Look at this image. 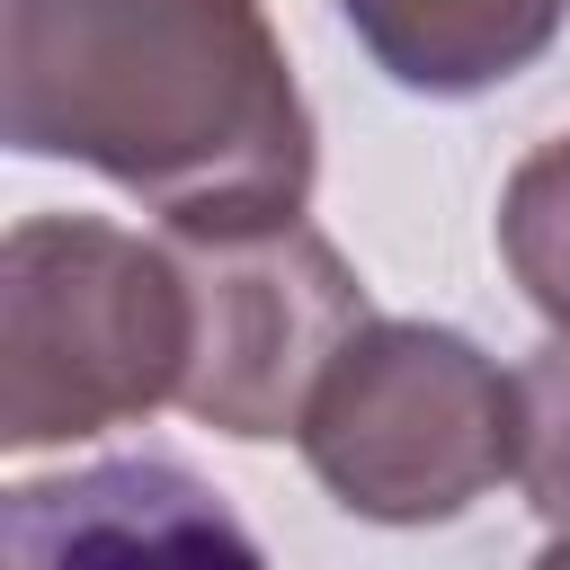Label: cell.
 Returning <instances> with one entry per match:
<instances>
[{"label": "cell", "mask_w": 570, "mask_h": 570, "mask_svg": "<svg viewBox=\"0 0 570 570\" xmlns=\"http://www.w3.org/2000/svg\"><path fill=\"white\" fill-rule=\"evenodd\" d=\"M0 134L169 232L303 214L312 107L258 0H0Z\"/></svg>", "instance_id": "cell-1"}, {"label": "cell", "mask_w": 570, "mask_h": 570, "mask_svg": "<svg viewBox=\"0 0 570 570\" xmlns=\"http://www.w3.org/2000/svg\"><path fill=\"white\" fill-rule=\"evenodd\" d=\"M187 383V276L169 240L98 214H27L0 240V445L45 454L151 419Z\"/></svg>", "instance_id": "cell-2"}, {"label": "cell", "mask_w": 570, "mask_h": 570, "mask_svg": "<svg viewBox=\"0 0 570 570\" xmlns=\"http://www.w3.org/2000/svg\"><path fill=\"white\" fill-rule=\"evenodd\" d=\"M294 436L347 517L445 525L517 472V374L445 321H365Z\"/></svg>", "instance_id": "cell-3"}, {"label": "cell", "mask_w": 570, "mask_h": 570, "mask_svg": "<svg viewBox=\"0 0 570 570\" xmlns=\"http://www.w3.org/2000/svg\"><path fill=\"white\" fill-rule=\"evenodd\" d=\"M187 276V383L178 410L214 436L267 445L294 436L330 356L374 321L356 267L303 223H223V232H169Z\"/></svg>", "instance_id": "cell-4"}, {"label": "cell", "mask_w": 570, "mask_h": 570, "mask_svg": "<svg viewBox=\"0 0 570 570\" xmlns=\"http://www.w3.org/2000/svg\"><path fill=\"white\" fill-rule=\"evenodd\" d=\"M383 80L419 98H481L534 71L570 18V0H338Z\"/></svg>", "instance_id": "cell-5"}, {"label": "cell", "mask_w": 570, "mask_h": 570, "mask_svg": "<svg viewBox=\"0 0 570 570\" xmlns=\"http://www.w3.org/2000/svg\"><path fill=\"white\" fill-rule=\"evenodd\" d=\"M89 543H142V552L240 543L249 552V534L214 508V490H196L169 463H98L80 481L9 490V561H62V552H89Z\"/></svg>", "instance_id": "cell-6"}, {"label": "cell", "mask_w": 570, "mask_h": 570, "mask_svg": "<svg viewBox=\"0 0 570 570\" xmlns=\"http://www.w3.org/2000/svg\"><path fill=\"white\" fill-rule=\"evenodd\" d=\"M499 258L517 276V294L570 330V134H552L543 151H525L499 187Z\"/></svg>", "instance_id": "cell-7"}, {"label": "cell", "mask_w": 570, "mask_h": 570, "mask_svg": "<svg viewBox=\"0 0 570 570\" xmlns=\"http://www.w3.org/2000/svg\"><path fill=\"white\" fill-rule=\"evenodd\" d=\"M517 481L543 517V561H570V330L517 365Z\"/></svg>", "instance_id": "cell-8"}]
</instances>
